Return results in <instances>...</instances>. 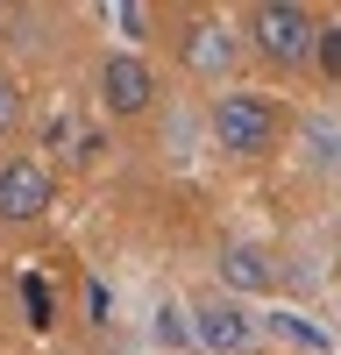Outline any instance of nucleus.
I'll return each mask as SVG.
<instances>
[{"mask_svg":"<svg viewBox=\"0 0 341 355\" xmlns=\"http://www.w3.org/2000/svg\"><path fill=\"white\" fill-rule=\"evenodd\" d=\"M277 135H284V107L277 100H263V93H220L213 100V142L227 157L256 164V157L277 150Z\"/></svg>","mask_w":341,"mask_h":355,"instance_id":"f03ea898","label":"nucleus"},{"mask_svg":"<svg viewBox=\"0 0 341 355\" xmlns=\"http://www.w3.org/2000/svg\"><path fill=\"white\" fill-rule=\"evenodd\" d=\"M242 28H249L256 57H263V64H277V71L313 64V43H320V21H313L299 0H256V8L242 15Z\"/></svg>","mask_w":341,"mask_h":355,"instance_id":"f257e3e1","label":"nucleus"},{"mask_svg":"<svg viewBox=\"0 0 341 355\" xmlns=\"http://www.w3.org/2000/svg\"><path fill=\"white\" fill-rule=\"evenodd\" d=\"M178 57H185L199 78H227V71L242 64L235 21H220V15H192V21H185V36H178Z\"/></svg>","mask_w":341,"mask_h":355,"instance_id":"39448f33","label":"nucleus"},{"mask_svg":"<svg viewBox=\"0 0 341 355\" xmlns=\"http://www.w3.org/2000/svg\"><path fill=\"white\" fill-rule=\"evenodd\" d=\"M28 313H36V327H50V320H57V299H50L43 284H28Z\"/></svg>","mask_w":341,"mask_h":355,"instance_id":"9b49d317","label":"nucleus"},{"mask_svg":"<svg viewBox=\"0 0 341 355\" xmlns=\"http://www.w3.org/2000/svg\"><path fill=\"white\" fill-rule=\"evenodd\" d=\"M157 341H170V348H185V341H192V327H185V320L170 313V306H164V313H157Z\"/></svg>","mask_w":341,"mask_h":355,"instance_id":"9d476101","label":"nucleus"},{"mask_svg":"<svg viewBox=\"0 0 341 355\" xmlns=\"http://www.w3.org/2000/svg\"><path fill=\"white\" fill-rule=\"evenodd\" d=\"M313 64H320V78H327V85L341 78V21H320V43H313Z\"/></svg>","mask_w":341,"mask_h":355,"instance_id":"6e6552de","label":"nucleus"},{"mask_svg":"<svg viewBox=\"0 0 341 355\" xmlns=\"http://www.w3.org/2000/svg\"><path fill=\"white\" fill-rule=\"evenodd\" d=\"M93 100H100V114H114V121L150 114V100H157V71H150V57H135V50L100 57V71H93Z\"/></svg>","mask_w":341,"mask_h":355,"instance_id":"7ed1b4c3","label":"nucleus"},{"mask_svg":"<svg viewBox=\"0 0 341 355\" xmlns=\"http://www.w3.org/2000/svg\"><path fill=\"white\" fill-rule=\"evenodd\" d=\"M220 284H227V291H277V256H270L263 242L220 249Z\"/></svg>","mask_w":341,"mask_h":355,"instance_id":"0eeeda50","label":"nucleus"},{"mask_svg":"<svg viewBox=\"0 0 341 355\" xmlns=\"http://www.w3.org/2000/svg\"><path fill=\"white\" fill-rule=\"evenodd\" d=\"M15 128H21V85H15L8 71H0V142H8Z\"/></svg>","mask_w":341,"mask_h":355,"instance_id":"1a4fd4ad","label":"nucleus"},{"mask_svg":"<svg viewBox=\"0 0 341 355\" xmlns=\"http://www.w3.org/2000/svg\"><path fill=\"white\" fill-rule=\"evenodd\" d=\"M192 341L207 348V355H249V348H256V320H249L235 299H220V291H213V299L192 306Z\"/></svg>","mask_w":341,"mask_h":355,"instance_id":"423d86ee","label":"nucleus"},{"mask_svg":"<svg viewBox=\"0 0 341 355\" xmlns=\"http://www.w3.org/2000/svg\"><path fill=\"white\" fill-rule=\"evenodd\" d=\"M50 206H57V178L36 157H8L0 164V220L8 227H36Z\"/></svg>","mask_w":341,"mask_h":355,"instance_id":"20e7f679","label":"nucleus"}]
</instances>
